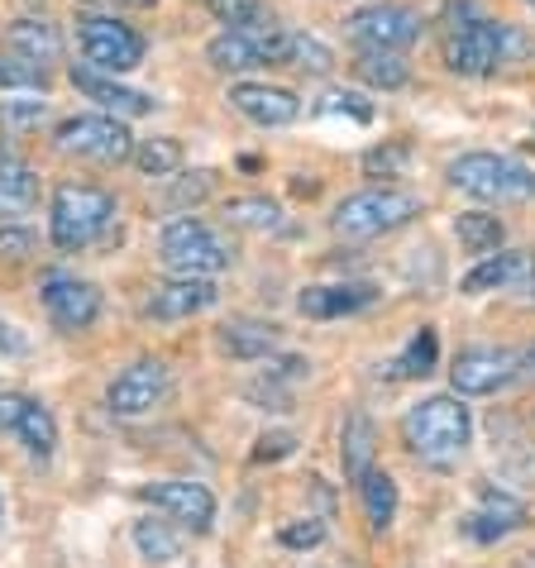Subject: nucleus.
Instances as JSON below:
<instances>
[{
	"label": "nucleus",
	"instance_id": "20",
	"mask_svg": "<svg viewBox=\"0 0 535 568\" xmlns=\"http://www.w3.org/2000/svg\"><path fill=\"white\" fill-rule=\"evenodd\" d=\"M531 277H535V254L512 248V254H487L474 273L464 277V292L483 296V292H502V287H522V282H531Z\"/></svg>",
	"mask_w": 535,
	"mask_h": 568
},
{
	"label": "nucleus",
	"instance_id": "40",
	"mask_svg": "<svg viewBox=\"0 0 535 568\" xmlns=\"http://www.w3.org/2000/svg\"><path fill=\"white\" fill-rule=\"evenodd\" d=\"M34 254V234L29 230H14V225H0V258H10V263H20Z\"/></svg>",
	"mask_w": 535,
	"mask_h": 568
},
{
	"label": "nucleus",
	"instance_id": "9",
	"mask_svg": "<svg viewBox=\"0 0 535 568\" xmlns=\"http://www.w3.org/2000/svg\"><path fill=\"white\" fill-rule=\"evenodd\" d=\"M53 144L58 153H77L91 163H124L134 153V134L124 130L120 115H72L58 124Z\"/></svg>",
	"mask_w": 535,
	"mask_h": 568
},
{
	"label": "nucleus",
	"instance_id": "35",
	"mask_svg": "<svg viewBox=\"0 0 535 568\" xmlns=\"http://www.w3.org/2000/svg\"><path fill=\"white\" fill-rule=\"evenodd\" d=\"M211 14L225 29H244V24H263L268 20L263 0H211Z\"/></svg>",
	"mask_w": 535,
	"mask_h": 568
},
{
	"label": "nucleus",
	"instance_id": "41",
	"mask_svg": "<svg viewBox=\"0 0 535 568\" xmlns=\"http://www.w3.org/2000/svg\"><path fill=\"white\" fill-rule=\"evenodd\" d=\"M296 449V435H287V430H282V435H263L259 439V449H254V459L263 464V459H282V454H292Z\"/></svg>",
	"mask_w": 535,
	"mask_h": 568
},
{
	"label": "nucleus",
	"instance_id": "14",
	"mask_svg": "<svg viewBox=\"0 0 535 568\" xmlns=\"http://www.w3.org/2000/svg\"><path fill=\"white\" fill-rule=\"evenodd\" d=\"M139 497H144L149 507H159L163 516H172L178 526L196 530V535H206V530H211V520H215V497H211V487L186 483V478L149 483V487H139Z\"/></svg>",
	"mask_w": 535,
	"mask_h": 568
},
{
	"label": "nucleus",
	"instance_id": "25",
	"mask_svg": "<svg viewBox=\"0 0 535 568\" xmlns=\"http://www.w3.org/2000/svg\"><path fill=\"white\" fill-rule=\"evenodd\" d=\"M220 349L230 358H268L277 349V325H263V321H230L220 325Z\"/></svg>",
	"mask_w": 535,
	"mask_h": 568
},
{
	"label": "nucleus",
	"instance_id": "13",
	"mask_svg": "<svg viewBox=\"0 0 535 568\" xmlns=\"http://www.w3.org/2000/svg\"><path fill=\"white\" fill-rule=\"evenodd\" d=\"M350 39L359 43V49L402 53L406 43L421 39V14L412 6H369L350 20Z\"/></svg>",
	"mask_w": 535,
	"mask_h": 568
},
{
	"label": "nucleus",
	"instance_id": "28",
	"mask_svg": "<svg viewBox=\"0 0 535 568\" xmlns=\"http://www.w3.org/2000/svg\"><path fill=\"white\" fill-rule=\"evenodd\" d=\"M354 72L377 91H397V87H406V77H412V68L402 62V53H387V49H359Z\"/></svg>",
	"mask_w": 535,
	"mask_h": 568
},
{
	"label": "nucleus",
	"instance_id": "38",
	"mask_svg": "<svg viewBox=\"0 0 535 568\" xmlns=\"http://www.w3.org/2000/svg\"><path fill=\"white\" fill-rule=\"evenodd\" d=\"M0 120L10 124V130H34L39 120H49V101H6L0 105Z\"/></svg>",
	"mask_w": 535,
	"mask_h": 568
},
{
	"label": "nucleus",
	"instance_id": "36",
	"mask_svg": "<svg viewBox=\"0 0 535 568\" xmlns=\"http://www.w3.org/2000/svg\"><path fill=\"white\" fill-rule=\"evenodd\" d=\"M316 115H350L354 124H369L373 120V105L359 97V91H325L321 105H316Z\"/></svg>",
	"mask_w": 535,
	"mask_h": 568
},
{
	"label": "nucleus",
	"instance_id": "22",
	"mask_svg": "<svg viewBox=\"0 0 535 568\" xmlns=\"http://www.w3.org/2000/svg\"><path fill=\"white\" fill-rule=\"evenodd\" d=\"M6 53H14V58H24V62H34V68L49 72L53 62L62 58V34L49 20H14L6 29Z\"/></svg>",
	"mask_w": 535,
	"mask_h": 568
},
{
	"label": "nucleus",
	"instance_id": "24",
	"mask_svg": "<svg viewBox=\"0 0 535 568\" xmlns=\"http://www.w3.org/2000/svg\"><path fill=\"white\" fill-rule=\"evenodd\" d=\"M373 449H377V430L364 412H350L344 416V435H340V464H344V478L359 483L364 473L373 468Z\"/></svg>",
	"mask_w": 535,
	"mask_h": 568
},
{
	"label": "nucleus",
	"instance_id": "17",
	"mask_svg": "<svg viewBox=\"0 0 535 568\" xmlns=\"http://www.w3.org/2000/svg\"><path fill=\"white\" fill-rule=\"evenodd\" d=\"M72 87L82 91L87 101H97V105L105 110V115H120V120H130V115H149V110L159 105L153 97H144V91L120 87L110 72H97V68H87V62H82V68H72Z\"/></svg>",
	"mask_w": 535,
	"mask_h": 568
},
{
	"label": "nucleus",
	"instance_id": "44",
	"mask_svg": "<svg viewBox=\"0 0 535 568\" xmlns=\"http://www.w3.org/2000/svg\"><path fill=\"white\" fill-rule=\"evenodd\" d=\"M531 6H535V0H531Z\"/></svg>",
	"mask_w": 535,
	"mask_h": 568
},
{
	"label": "nucleus",
	"instance_id": "42",
	"mask_svg": "<svg viewBox=\"0 0 535 568\" xmlns=\"http://www.w3.org/2000/svg\"><path fill=\"white\" fill-rule=\"evenodd\" d=\"M110 6H130V10H149V6H159V0H110Z\"/></svg>",
	"mask_w": 535,
	"mask_h": 568
},
{
	"label": "nucleus",
	"instance_id": "34",
	"mask_svg": "<svg viewBox=\"0 0 535 568\" xmlns=\"http://www.w3.org/2000/svg\"><path fill=\"white\" fill-rule=\"evenodd\" d=\"M330 62H335V53H330L316 34H292L287 68H302V72H330Z\"/></svg>",
	"mask_w": 535,
	"mask_h": 568
},
{
	"label": "nucleus",
	"instance_id": "37",
	"mask_svg": "<svg viewBox=\"0 0 535 568\" xmlns=\"http://www.w3.org/2000/svg\"><path fill=\"white\" fill-rule=\"evenodd\" d=\"M406 158H412V149H406V144L369 149L364 153V172H369V178H397V172L406 168Z\"/></svg>",
	"mask_w": 535,
	"mask_h": 568
},
{
	"label": "nucleus",
	"instance_id": "19",
	"mask_svg": "<svg viewBox=\"0 0 535 568\" xmlns=\"http://www.w3.org/2000/svg\"><path fill=\"white\" fill-rule=\"evenodd\" d=\"M373 287L369 282H335V287H306L296 296V311L306 315V321H340V315H354L373 306Z\"/></svg>",
	"mask_w": 535,
	"mask_h": 568
},
{
	"label": "nucleus",
	"instance_id": "10",
	"mask_svg": "<svg viewBox=\"0 0 535 568\" xmlns=\"http://www.w3.org/2000/svg\"><path fill=\"white\" fill-rule=\"evenodd\" d=\"M0 435L14 439L29 459L49 464L58 449V420L39 397L29 392H0Z\"/></svg>",
	"mask_w": 535,
	"mask_h": 568
},
{
	"label": "nucleus",
	"instance_id": "15",
	"mask_svg": "<svg viewBox=\"0 0 535 568\" xmlns=\"http://www.w3.org/2000/svg\"><path fill=\"white\" fill-rule=\"evenodd\" d=\"M43 306H49V321L62 329V335H77V329H91L101 315V292L82 277H62L53 273L43 282Z\"/></svg>",
	"mask_w": 535,
	"mask_h": 568
},
{
	"label": "nucleus",
	"instance_id": "8",
	"mask_svg": "<svg viewBox=\"0 0 535 568\" xmlns=\"http://www.w3.org/2000/svg\"><path fill=\"white\" fill-rule=\"evenodd\" d=\"M77 43H82L87 68L110 72V77L134 72L139 62H144V53H149L144 34L130 29V24H120L115 14H87V20H77Z\"/></svg>",
	"mask_w": 535,
	"mask_h": 568
},
{
	"label": "nucleus",
	"instance_id": "3",
	"mask_svg": "<svg viewBox=\"0 0 535 568\" xmlns=\"http://www.w3.org/2000/svg\"><path fill=\"white\" fill-rule=\"evenodd\" d=\"M450 186L474 201H493V206H522V201H535V172L512 153H464L450 163Z\"/></svg>",
	"mask_w": 535,
	"mask_h": 568
},
{
	"label": "nucleus",
	"instance_id": "33",
	"mask_svg": "<svg viewBox=\"0 0 535 568\" xmlns=\"http://www.w3.org/2000/svg\"><path fill=\"white\" fill-rule=\"evenodd\" d=\"M49 87V72L34 68V62L0 53V91H43Z\"/></svg>",
	"mask_w": 535,
	"mask_h": 568
},
{
	"label": "nucleus",
	"instance_id": "5",
	"mask_svg": "<svg viewBox=\"0 0 535 568\" xmlns=\"http://www.w3.org/2000/svg\"><path fill=\"white\" fill-rule=\"evenodd\" d=\"M159 258L178 277H215L234 263V248L215 225H206V220H196V215H182L163 230Z\"/></svg>",
	"mask_w": 535,
	"mask_h": 568
},
{
	"label": "nucleus",
	"instance_id": "12",
	"mask_svg": "<svg viewBox=\"0 0 535 568\" xmlns=\"http://www.w3.org/2000/svg\"><path fill=\"white\" fill-rule=\"evenodd\" d=\"M168 392H172L168 363L163 358H139L115 377V383H110L105 402H110V412L115 416H149L153 406L168 402Z\"/></svg>",
	"mask_w": 535,
	"mask_h": 568
},
{
	"label": "nucleus",
	"instance_id": "30",
	"mask_svg": "<svg viewBox=\"0 0 535 568\" xmlns=\"http://www.w3.org/2000/svg\"><path fill=\"white\" fill-rule=\"evenodd\" d=\"M130 158H134V168L144 172V178H172V172L182 168V144H178V139H168V134L139 139Z\"/></svg>",
	"mask_w": 535,
	"mask_h": 568
},
{
	"label": "nucleus",
	"instance_id": "26",
	"mask_svg": "<svg viewBox=\"0 0 535 568\" xmlns=\"http://www.w3.org/2000/svg\"><path fill=\"white\" fill-rule=\"evenodd\" d=\"M359 497H364V516L369 526L383 535L392 526V516H397V483H392V473L383 468H369L364 478H359Z\"/></svg>",
	"mask_w": 535,
	"mask_h": 568
},
{
	"label": "nucleus",
	"instance_id": "23",
	"mask_svg": "<svg viewBox=\"0 0 535 568\" xmlns=\"http://www.w3.org/2000/svg\"><path fill=\"white\" fill-rule=\"evenodd\" d=\"M526 520V507L507 493H497V487H483V507L464 520V530L474 535V540H502V535H512L516 526Z\"/></svg>",
	"mask_w": 535,
	"mask_h": 568
},
{
	"label": "nucleus",
	"instance_id": "32",
	"mask_svg": "<svg viewBox=\"0 0 535 568\" xmlns=\"http://www.w3.org/2000/svg\"><path fill=\"white\" fill-rule=\"evenodd\" d=\"M230 225H244V230H277L282 225V206L268 196H234L225 206Z\"/></svg>",
	"mask_w": 535,
	"mask_h": 568
},
{
	"label": "nucleus",
	"instance_id": "39",
	"mask_svg": "<svg viewBox=\"0 0 535 568\" xmlns=\"http://www.w3.org/2000/svg\"><path fill=\"white\" fill-rule=\"evenodd\" d=\"M325 540L321 520H296V526H282V545L287 549H316Z\"/></svg>",
	"mask_w": 535,
	"mask_h": 568
},
{
	"label": "nucleus",
	"instance_id": "18",
	"mask_svg": "<svg viewBox=\"0 0 535 568\" xmlns=\"http://www.w3.org/2000/svg\"><path fill=\"white\" fill-rule=\"evenodd\" d=\"M215 296L220 292L211 287V277H172V282H163V287H153L144 311L153 315V321H186V315L215 306Z\"/></svg>",
	"mask_w": 535,
	"mask_h": 568
},
{
	"label": "nucleus",
	"instance_id": "7",
	"mask_svg": "<svg viewBox=\"0 0 535 568\" xmlns=\"http://www.w3.org/2000/svg\"><path fill=\"white\" fill-rule=\"evenodd\" d=\"M292 53V34L277 29L273 20L263 24H244V29H225L220 39H211V68L215 72H254V68H287Z\"/></svg>",
	"mask_w": 535,
	"mask_h": 568
},
{
	"label": "nucleus",
	"instance_id": "4",
	"mask_svg": "<svg viewBox=\"0 0 535 568\" xmlns=\"http://www.w3.org/2000/svg\"><path fill=\"white\" fill-rule=\"evenodd\" d=\"M115 220V196L91 182H62L49 206V234L62 254H82Z\"/></svg>",
	"mask_w": 535,
	"mask_h": 568
},
{
	"label": "nucleus",
	"instance_id": "1",
	"mask_svg": "<svg viewBox=\"0 0 535 568\" xmlns=\"http://www.w3.org/2000/svg\"><path fill=\"white\" fill-rule=\"evenodd\" d=\"M526 49V39L512 24H497L474 6V0H450L440 14V53L445 68L460 77H487L502 62H512Z\"/></svg>",
	"mask_w": 535,
	"mask_h": 568
},
{
	"label": "nucleus",
	"instance_id": "21",
	"mask_svg": "<svg viewBox=\"0 0 535 568\" xmlns=\"http://www.w3.org/2000/svg\"><path fill=\"white\" fill-rule=\"evenodd\" d=\"M39 206V178L24 158L14 153H0V225L20 220Z\"/></svg>",
	"mask_w": 535,
	"mask_h": 568
},
{
	"label": "nucleus",
	"instance_id": "27",
	"mask_svg": "<svg viewBox=\"0 0 535 568\" xmlns=\"http://www.w3.org/2000/svg\"><path fill=\"white\" fill-rule=\"evenodd\" d=\"M134 549L144 564H172L182 555V535L172 520H134Z\"/></svg>",
	"mask_w": 535,
	"mask_h": 568
},
{
	"label": "nucleus",
	"instance_id": "43",
	"mask_svg": "<svg viewBox=\"0 0 535 568\" xmlns=\"http://www.w3.org/2000/svg\"><path fill=\"white\" fill-rule=\"evenodd\" d=\"M526 368H531V373H535V349H531V354H526Z\"/></svg>",
	"mask_w": 535,
	"mask_h": 568
},
{
	"label": "nucleus",
	"instance_id": "11",
	"mask_svg": "<svg viewBox=\"0 0 535 568\" xmlns=\"http://www.w3.org/2000/svg\"><path fill=\"white\" fill-rule=\"evenodd\" d=\"M522 373V358L512 349H493V344H474V349H460L454 354V368H450V383H454V397H493Z\"/></svg>",
	"mask_w": 535,
	"mask_h": 568
},
{
	"label": "nucleus",
	"instance_id": "6",
	"mask_svg": "<svg viewBox=\"0 0 535 568\" xmlns=\"http://www.w3.org/2000/svg\"><path fill=\"white\" fill-rule=\"evenodd\" d=\"M416 215H421V201L412 192H397V186H369V192L344 196L330 225H335L340 240H377V234L412 225Z\"/></svg>",
	"mask_w": 535,
	"mask_h": 568
},
{
	"label": "nucleus",
	"instance_id": "16",
	"mask_svg": "<svg viewBox=\"0 0 535 568\" xmlns=\"http://www.w3.org/2000/svg\"><path fill=\"white\" fill-rule=\"evenodd\" d=\"M230 105L240 110L244 120H254L259 130H282V124H292L302 115V101H296L287 87H268V82H234Z\"/></svg>",
	"mask_w": 535,
	"mask_h": 568
},
{
	"label": "nucleus",
	"instance_id": "31",
	"mask_svg": "<svg viewBox=\"0 0 535 568\" xmlns=\"http://www.w3.org/2000/svg\"><path fill=\"white\" fill-rule=\"evenodd\" d=\"M454 234H460V244L468 248V254H497L502 244V220L497 215H483V211H464L460 220H454Z\"/></svg>",
	"mask_w": 535,
	"mask_h": 568
},
{
	"label": "nucleus",
	"instance_id": "2",
	"mask_svg": "<svg viewBox=\"0 0 535 568\" xmlns=\"http://www.w3.org/2000/svg\"><path fill=\"white\" fill-rule=\"evenodd\" d=\"M468 435H474V420L460 397H426L402 416L406 449L426 464H454L468 449Z\"/></svg>",
	"mask_w": 535,
	"mask_h": 568
},
{
	"label": "nucleus",
	"instance_id": "29",
	"mask_svg": "<svg viewBox=\"0 0 535 568\" xmlns=\"http://www.w3.org/2000/svg\"><path fill=\"white\" fill-rule=\"evenodd\" d=\"M435 358H440V339L431 325H421L416 335L406 339V349L387 363V373L392 377H426V373H435Z\"/></svg>",
	"mask_w": 535,
	"mask_h": 568
}]
</instances>
